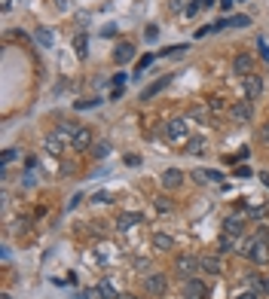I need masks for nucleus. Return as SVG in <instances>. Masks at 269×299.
<instances>
[{"label": "nucleus", "instance_id": "f257e3e1", "mask_svg": "<svg viewBox=\"0 0 269 299\" xmlns=\"http://www.w3.org/2000/svg\"><path fill=\"white\" fill-rule=\"evenodd\" d=\"M165 290H168V278H165L162 272H147V275H144V293L162 296Z\"/></svg>", "mask_w": 269, "mask_h": 299}, {"label": "nucleus", "instance_id": "f03ea898", "mask_svg": "<svg viewBox=\"0 0 269 299\" xmlns=\"http://www.w3.org/2000/svg\"><path fill=\"white\" fill-rule=\"evenodd\" d=\"M175 272L187 281V278H193V272H202L199 269V257H193V254H181L178 260H175Z\"/></svg>", "mask_w": 269, "mask_h": 299}, {"label": "nucleus", "instance_id": "7ed1b4c3", "mask_svg": "<svg viewBox=\"0 0 269 299\" xmlns=\"http://www.w3.org/2000/svg\"><path fill=\"white\" fill-rule=\"evenodd\" d=\"M162 134L168 141H190V125H187V119H172V122H165Z\"/></svg>", "mask_w": 269, "mask_h": 299}, {"label": "nucleus", "instance_id": "20e7f679", "mask_svg": "<svg viewBox=\"0 0 269 299\" xmlns=\"http://www.w3.org/2000/svg\"><path fill=\"white\" fill-rule=\"evenodd\" d=\"M230 119L233 122H251L254 119V107H251V101H236V104H230Z\"/></svg>", "mask_w": 269, "mask_h": 299}, {"label": "nucleus", "instance_id": "39448f33", "mask_svg": "<svg viewBox=\"0 0 269 299\" xmlns=\"http://www.w3.org/2000/svg\"><path fill=\"white\" fill-rule=\"evenodd\" d=\"M224 232L233 235V238H242L245 235V214H230L224 220Z\"/></svg>", "mask_w": 269, "mask_h": 299}, {"label": "nucleus", "instance_id": "423d86ee", "mask_svg": "<svg viewBox=\"0 0 269 299\" xmlns=\"http://www.w3.org/2000/svg\"><path fill=\"white\" fill-rule=\"evenodd\" d=\"M205 296H208L205 281H199V278H187L184 281V299H205Z\"/></svg>", "mask_w": 269, "mask_h": 299}, {"label": "nucleus", "instance_id": "0eeeda50", "mask_svg": "<svg viewBox=\"0 0 269 299\" xmlns=\"http://www.w3.org/2000/svg\"><path fill=\"white\" fill-rule=\"evenodd\" d=\"M199 269L205 275H221L224 272V260L217 254H205V257H199Z\"/></svg>", "mask_w": 269, "mask_h": 299}, {"label": "nucleus", "instance_id": "6e6552de", "mask_svg": "<svg viewBox=\"0 0 269 299\" xmlns=\"http://www.w3.org/2000/svg\"><path fill=\"white\" fill-rule=\"evenodd\" d=\"M233 73H239V76L254 73V58H251L248 52H239V55L233 58Z\"/></svg>", "mask_w": 269, "mask_h": 299}, {"label": "nucleus", "instance_id": "1a4fd4ad", "mask_svg": "<svg viewBox=\"0 0 269 299\" xmlns=\"http://www.w3.org/2000/svg\"><path fill=\"white\" fill-rule=\"evenodd\" d=\"M245 95H248L251 101L263 95V76H260V73H248V76H245Z\"/></svg>", "mask_w": 269, "mask_h": 299}, {"label": "nucleus", "instance_id": "9d476101", "mask_svg": "<svg viewBox=\"0 0 269 299\" xmlns=\"http://www.w3.org/2000/svg\"><path fill=\"white\" fill-rule=\"evenodd\" d=\"M168 83H172V73H165V76H159L156 83H150V86H147V89L141 92V101H150V98H153V95H159V92H162V89H165Z\"/></svg>", "mask_w": 269, "mask_h": 299}, {"label": "nucleus", "instance_id": "9b49d317", "mask_svg": "<svg viewBox=\"0 0 269 299\" xmlns=\"http://www.w3.org/2000/svg\"><path fill=\"white\" fill-rule=\"evenodd\" d=\"M162 186L165 189H178L181 183H184V171H178V168H168V171H162Z\"/></svg>", "mask_w": 269, "mask_h": 299}, {"label": "nucleus", "instance_id": "f8f14e48", "mask_svg": "<svg viewBox=\"0 0 269 299\" xmlns=\"http://www.w3.org/2000/svg\"><path fill=\"white\" fill-rule=\"evenodd\" d=\"M138 223H144V217H141L138 211H126V214L116 217V229H132V226H138Z\"/></svg>", "mask_w": 269, "mask_h": 299}, {"label": "nucleus", "instance_id": "ddd939ff", "mask_svg": "<svg viewBox=\"0 0 269 299\" xmlns=\"http://www.w3.org/2000/svg\"><path fill=\"white\" fill-rule=\"evenodd\" d=\"M135 58V46L132 43H119L116 49H113V61L116 64H126V61H132Z\"/></svg>", "mask_w": 269, "mask_h": 299}, {"label": "nucleus", "instance_id": "4468645a", "mask_svg": "<svg viewBox=\"0 0 269 299\" xmlns=\"http://www.w3.org/2000/svg\"><path fill=\"white\" fill-rule=\"evenodd\" d=\"M77 131H80V125H77V122H61V125L55 128V134H58V138H61L64 144H74Z\"/></svg>", "mask_w": 269, "mask_h": 299}, {"label": "nucleus", "instance_id": "2eb2a0df", "mask_svg": "<svg viewBox=\"0 0 269 299\" xmlns=\"http://www.w3.org/2000/svg\"><path fill=\"white\" fill-rule=\"evenodd\" d=\"M190 119H193V122H199V125H208V122H211V107H208V104L193 107V110H190Z\"/></svg>", "mask_w": 269, "mask_h": 299}, {"label": "nucleus", "instance_id": "dca6fc26", "mask_svg": "<svg viewBox=\"0 0 269 299\" xmlns=\"http://www.w3.org/2000/svg\"><path fill=\"white\" fill-rule=\"evenodd\" d=\"M70 147H74V150H89V147H92V131H89L86 125H80V131H77V138H74Z\"/></svg>", "mask_w": 269, "mask_h": 299}, {"label": "nucleus", "instance_id": "f3484780", "mask_svg": "<svg viewBox=\"0 0 269 299\" xmlns=\"http://www.w3.org/2000/svg\"><path fill=\"white\" fill-rule=\"evenodd\" d=\"M205 147H208V144H205V138H199V134H196V138H190V141H187L184 153H190V156H202V153H205Z\"/></svg>", "mask_w": 269, "mask_h": 299}, {"label": "nucleus", "instance_id": "a211bd4d", "mask_svg": "<svg viewBox=\"0 0 269 299\" xmlns=\"http://www.w3.org/2000/svg\"><path fill=\"white\" fill-rule=\"evenodd\" d=\"M153 248H156V251H172V248H175V238H172L168 232H156V235H153Z\"/></svg>", "mask_w": 269, "mask_h": 299}, {"label": "nucleus", "instance_id": "6ab92c4d", "mask_svg": "<svg viewBox=\"0 0 269 299\" xmlns=\"http://www.w3.org/2000/svg\"><path fill=\"white\" fill-rule=\"evenodd\" d=\"M251 260H254L257 266L269 263V244H257V241H254V248H251Z\"/></svg>", "mask_w": 269, "mask_h": 299}, {"label": "nucleus", "instance_id": "aec40b11", "mask_svg": "<svg viewBox=\"0 0 269 299\" xmlns=\"http://www.w3.org/2000/svg\"><path fill=\"white\" fill-rule=\"evenodd\" d=\"M61 144H64V141H61L55 131H52V134H46V153H52V156H61Z\"/></svg>", "mask_w": 269, "mask_h": 299}, {"label": "nucleus", "instance_id": "412c9836", "mask_svg": "<svg viewBox=\"0 0 269 299\" xmlns=\"http://www.w3.org/2000/svg\"><path fill=\"white\" fill-rule=\"evenodd\" d=\"M74 49H77V55H80V58H86V52H89V37H86L83 31L74 37Z\"/></svg>", "mask_w": 269, "mask_h": 299}, {"label": "nucleus", "instance_id": "4be33fe9", "mask_svg": "<svg viewBox=\"0 0 269 299\" xmlns=\"http://www.w3.org/2000/svg\"><path fill=\"white\" fill-rule=\"evenodd\" d=\"M110 150H113V147H110V141H98V144L92 147V156H95V159H107V156H110Z\"/></svg>", "mask_w": 269, "mask_h": 299}, {"label": "nucleus", "instance_id": "5701e85b", "mask_svg": "<svg viewBox=\"0 0 269 299\" xmlns=\"http://www.w3.org/2000/svg\"><path fill=\"white\" fill-rule=\"evenodd\" d=\"M248 287H251L254 293H266V281H263L260 275H254V272H248Z\"/></svg>", "mask_w": 269, "mask_h": 299}, {"label": "nucleus", "instance_id": "b1692460", "mask_svg": "<svg viewBox=\"0 0 269 299\" xmlns=\"http://www.w3.org/2000/svg\"><path fill=\"white\" fill-rule=\"evenodd\" d=\"M208 107H211V113H224V110H230V107H227V101H224V98H217V95H211V98H208Z\"/></svg>", "mask_w": 269, "mask_h": 299}, {"label": "nucleus", "instance_id": "393cba45", "mask_svg": "<svg viewBox=\"0 0 269 299\" xmlns=\"http://www.w3.org/2000/svg\"><path fill=\"white\" fill-rule=\"evenodd\" d=\"M233 244H236V238H233V235H227V232H224V238H221V241H217V251H221V254H230V251H236V248H233Z\"/></svg>", "mask_w": 269, "mask_h": 299}, {"label": "nucleus", "instance_id": "a878e982", "mask_svg": "<svg viewBox=\"0 0 269 299\" xmlns=\"http://www.w3.org/2000/svg\"><path fill=\"white\" fill-rule=\"evenodd\" d=\"M98 287H101V293H104L107 299H110V296H119V290H116V284H113L110 278H104V281H101Z\"/></svg>", "mask_w": 269, "mask_h": 299}, {"label": "nucleus", "instance_id": "bb28decb", "mask_svg": "<svg viewBox=\"0 0 269 299\" xmlns=\"http://www.w3.org/2000/svg\"><path fill=\"white\" fill-rule=\"evenodd\" d=\"M34 37H37V43H40V46H52V34H49L46 28H37V34H34Z\"/></svg>", "mask_w": 269, "mask_h": 299}, {"label": "nucleus", "instance_id": "cd10ccee", "mask_svg": "<svg viewBox=\"0 0 269 299\" xmlns=\"http://www.w3.org/2000/svg\"><path fill=\"white\" fill-rule=\"evenodd\" d=\"M153 58H156V55H144V58H138V64H135V73H144V70L153 64Z\"/></svg>", "mask_w": 269, "mask_h": 299}, {"label": "nucleus", "instance_id": "c85d7f7f", "mask_svg": "<svg viewBox=\"0 0 269 299\" xmlns=\"http://www.w3.org/2000/svg\"><path fill=\"white\" fill-rule=\"evenodd\" d=\"M251 238H254L257 244H269V229H266V226H260V229H257V232H254Z\"/></svg>", "mask_w": 269, "mask_h": 299}, {"label": "nucleus", "instance_id": "c756f323", "mask_svg": "<svg viewBox=\"0 0 269 299\" xmlns=\"http://www.w3.org/2000/svg\"><path fill=\"white\" fill-rule=\"evenodd\" d=\"M199 9H202V0H190V3H187V9H184V15H190V18H193Z\"/></svg>", "mask_w": 269, "mask_h": 299}, {"label": "nucleus", "instance_id": "7c9ffc66", "mask_svg": "<svg viewBox=\"0 0 269 299\" xmlns=\"http://www.w3.org/2000/svg\"><path fill=\"white\" fill-rule=\"evenodd\" d=\"M230 24H236V28H248V24H251V18H248V15H233V18H230Z\"/></svg>", "mask_w": 269, "mask_h": 299}, {"label": "nucleus", "instance_id": "2f4dec72", "mask_svg": "<svg viewBox=\"0 0 269 299\" xmlns=\"http://www.w3.org/2000/svg\"><path fill=\"white\" fill-rule=\"evenodd\" d=\"M101 104V98H86V101H77V107L80 110H89V107H98Z\"/></svg>", "mask_w": 269, "mask_h": 299}, {"label": "nucleus", "instance_id": "473e14b6", "mask_svg": "<svg viewBox=\"0 0 269 299\" xmlns=\"http://www.w3.org/2000/svg\"><path fill=\"white\" fill-rule=\"evenodd\" d=\"M83 296L86 299H107L104 293H101V287H89V290H83Z\"/></svg>", "mask_w": 269, "mask_h": 299}, {"label": "nucleus", "instance_id": "72a5a7b5", "mask_svg": "<svg viewBox=\"0 0 269 299\" xmlns=\"http://www.w3.org/2000/svg\"><path fill=\"white\" fill-rule=\"evenodd\" d=\"M257 46H260V58H263V61H269V43L263 40V37H257Z\"/></svg>", "mask_w": 269, "mask_h": 299}, {"label": "nucleus", "instance_id": "f704fd0d", "mask_svg": "<svg viewBox=\"0 0 269 299\" xmlns=\"http://www.w3.org/2000/svg\"><path fill=\"white\" fill-rule=\"evenodd\" d=\"M92 199H95V202H101V205H110V202H113V196H110V193H95Z\"/></svg>", "mask_w": 269, "mask_h": 299}, {"label": "nucleus", "instance_id": "c9c22d12", "mask_svg": "<svg viewBox=\"0 0 269 299\" xmlns=\"http://www.w3.org/2000/svg\"><path fill=\"white\" fill-rule=\"evenodd\" d=\"M248 217H251V220H263V217H266V208H251Z\"/></svg>", "mask_w": 269, "mask_h": 299}, {"label": "nucleus", "instance_id": "e433bc0d", "mask_svg": "<svg viewBox=\"0 0 269 299\" xmlns=\"http://www.w3.org/2000/svg\"><path fill=\"white\" fill-rule=\"evenodd\" d=\"M12 159H15V150H12V147H9V150H3V168H6Z\"/></svg>", "mask_w": 269, "mask_h": 299}, {"label": "nucleus", "instance_id": "4c0bfd02", "mask_svg": "<svg viewBox=\"0 0 269 299\" xmlns=\"http://www.w3.org/2000/svg\"><path fill=\"white\" fill-rule=\"evenodd\" d=\"M184 3H190V0H172V3H168V6H172V9H175V12H184V9H187V6H184Z\"/></svg>", "mask_w": 269, "mask_h": 299}, {"label": "nucleus", "instance_id": "58836bf2", "mask_svg": "<svg viewBox=\"0 0 269 299\" xmlns=\"http://www.w3.org/2000/svg\"><path fill=\"white\" fill-rule=\"evenodd\" d=\"M126 79H129L126 73H116V76H113V86H116V89H123V86H126Z\"/></svg>", "mask_w": 269, "mask_h": 299}, {"label": "nucleus", "instance_id": "ea45409f", "mask_svg": "<svg viewBox=\"0 0 269 299\" xmlns=\"http://www.w3.org/2000/svg\"><path fill=\"white\" fill-rule=\"evenodd\" d=\"M236 177H251V168H248V165H239V168H236Z\"/></svg>", "mask_w": 269, "mask_h": 299}, {"label": "nucleus", "instance_id": "a19ab883", "mask_svg": "<svg viewBox=\"0 0 269 299\" xmlns=\"http://www.w3.org/2000/svg\"><path fill=\"white\" fill-rule=\"evenodd\" d=\"M205 177H208V183H221V171H205Z\"/></svg>", "mask_w": 269, "mask_h": 299}, {"label": "nucleus", "instance_id": "79ce46f5", "mask_svg": "<svg viewBox=\"0 0 269 299\" xmlns=\"http://www.w3.org/2000/svg\"><path fill=\"white\" fill-rule=\"evenodd\" d=\"M156 208H159V211H172V202H168V199H156Z\"/></svg>", "mask_w": 269, "mask_h": 299}, {"label": "nucleus", "instance_id": "37998d69", "mask_svg": "<svg viewBox=\"0 0 269 299\" xmlns=\"http://www.w3.org/2000/svg\"><path fill=\"white\" fill-rule=\"evenodd\" d=\"M70 3H74V0H55V6H58L61 12H67V9H70Z\"/></svg>", "mask_w": 269, "mask_h": 299}, {"label": "nucleus", "instance_id": "c03bdc74", "mask_svg": "<svg viewBox=\"0 0 269 299\" xmlns=\"http://www.w3.org/2000/svg\"><path fill=\"white\" fill-rule=\"evenodd\" d=\"M233 299H257V293L254 290H245V293H236Z\"/></svg>", "mask_w": 269, "mask_h": 299}, {"label": "nucleus", "instance_id": "a18cd8bd", "mask_svg": "<svg viewBox=\"0 0 269 299\" xmlns=\"http://www.w3.org/2000/svg\"><path fill=\"white\" fill-rule=\"evenodd\" d=\"M156 37H159V31H156V28H153V24H150V28H147V40H150V43H153V40H156Z\"/></svg>", "mask_w": 269, "mask_h": 299}, {"label": "nucleus", "instance_id": "49530a36", "mask_svg": "<svg viewBox=\"0 0 269 299\" xmlns=\"http://www.w3.org/2000/svg\"><path fill=\"white\" fill-rule=\"evenodd\" d=\"M0 6H3V12H9L12 9V0H0Z\"/></svg>", "mask_w": 269, "mask_h": 299}, {"label": "nucleus", "instance_id": "de8ad7c7", "mask_svg": "<svg viewBox=\"0 0 269 299\" xmlns=\"http://www.w3.org/2000/svg\"><path fill=\"white\" fill-rule=\"evenodd\" d=\"M260 138H263V141H269V122L263 125V128H260Z\"/></svg>", "mask_w": 269, "mask_h": 299}, {"label": "nucleus", "instance_id": "09e8293b", "mask_svg": "<svg viewBox=\"0 0 269 299\" xmlns=\"http://www.w3.org/2000/svg\"><path fill=\"white\" fill-rule=\"evenodd\" d=\"M116 299H144V296H135V293H119Z\"/></svg>", "mask_w": 269, "mask_h": 299}, {"label": "nucleus", "instance_id": "8fccbe9b", "mask_svg": "<svg viewBox=\"0 0 269 299\" xmlns=\"http://www.w3.org/2000/svg\"><path fill=\"white\" fill-rule=\"evenodd\" d=\"M221 9H233V0H221Z\"/></svg>", "mask_w": 269, "mask_h": 299}, {"label": "nucleus", "instance_id": "3c124183", "mask_svg": "<svg viewBox=\"0 0 269 299\" xmlns=\"http://www.w3.org/2000/svg\"><path fill=\"white\" fill-rule=\"evenodd\" d=\"M260 180H263V183H266V186H269V174H266V171H263V174H260Z\"/></svg>", "mask_w": 269, "mask_h": 299}, {"label": "nucleus", "instance_id": "603ef678", "mask_svg": "<svg viewBox=\"0 0 269 299\" xmlns=\"http://www.w3.org/2000/svg\"><path fill=\"white\" fill-rule=\"evenodd\" d=\"M3 299H12V296H9V293H3Z\"/></svg>", "mask_w": 269, "mask_h": 299}, {"label": "nucleus", "instance_id": "864d4df0", "mask_svg": "<svg viewBox=\"0 0 269 299\" xmlns=\"http://www.w3.org/2000/svg\"><path fill=\"white\" fill-rule=\"evenodd\" d=\"M266 293H269V278H266Z\"/></svg>", "mask_w": 269, "mask_h": 299}]
</instances>
